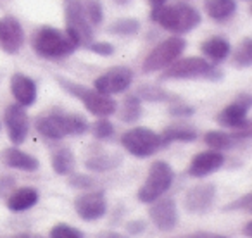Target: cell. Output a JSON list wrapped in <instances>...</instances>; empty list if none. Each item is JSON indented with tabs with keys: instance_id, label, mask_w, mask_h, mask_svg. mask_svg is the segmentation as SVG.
Masks as SVG:
<instances>
[{
	"instance_id": "obj_46",
	"label": "cell",
	"mask_w": 252,
	"mask_h": 238,
	"mask_svg": "<svg viewBox=\"0 0 252 238\" xmlns=\"http://www.w3.org/2000/svg\"><path fill=\"white\" fill-rule=\"evenodd\" d=\"M182 238H195L193 235H187V237H182Z\"/></svg>"
},
{
	"instance_id": "obj_41",
	"label": "cell",
	"mask_w": 252,
	"mask_h": 238,
	"mask_svg": "<svg viewBox=\"0 0 252 238\" xmlns=\"http://www.w3.org/2000/svg\"><path fill=\"white\" fill-rule=\"evenodd\" d=\"M195 238H230V237H224V235H218V233H207V231H197L193 233Z\"/></svg>"
},
{
	"instance_id": "obj_20",
	"label": "cell",
	"mask_w": 252,
	"mask_h": 238,
	"mask_svg": "<svg viewBox=\"0 0 252 238\" xmlns=\"http://www.w3.org/2000/svg\"><path fill=\"white\" fill-rule=\"evenodd\" d=\"M40 195L35 188L32 186H23V188H16L11 195L7 197V207L14 212H21V210H28L33 206H36Z\"/></svg>"
},
{
	"instance_id": "obj_29",
	"label": "cell",
	"mask_w": 252,
	"mask_h": 238,
	"mask_svg": "<svg viewBox=\"0 0 252 238\" xmlns=\"http://www.w3.org/2000/svg\"><path fill=\"white\" fill-rule=\"evenodd\" d=\"M109 33H114L118 36H133L140 31V21L135 18H123L114 21L107 28Z\"/></svg>"
},
{
	"instance_id": "obj_38",
	"label": "cell",
	"mask_w": 252,
	"mask_h": 238,
	"mask_svg": "<svg viewBox=\"0 0 252 238\" xmlns=\"http://www.w3.org/2000/svg\"><path fill=\"white\" fill-rule=\"evenodd\" d=\"M193 112H195V109L185 104H175L168 109V114L175 116V118H190V116H193Z\"/></svg>"
},
{
	"instance_id": "obj_25",
	"label": "cell",
	"mask_w": 252,
	"mask_h": 238,
	"mask_svg": "<svg viewBox=\"0 0 252 238\" xmlns=\"http://www.w3.org/2000/svg\"><path fill=\"white\" fill-rule=\"evenodd\" d=\"M121 161H123L121 155L118 154H98L94 155V157L85 159V168L95 173H104L118 168L121 164Z\"/></svg>"
},
{
	"instance_id": "obj_37",
	"label": "cell",
	"mask_w": 252,
	"mask_h": 238,
	"mask_svg": "<svg viewBox=\"0 0 252 238\" xmlns=\"http://www.w3.org/2000/svg\"><path fill=\"white\" fill-rule=\"evenodd\" d=\"M14 190H16V179L12 178V176H9V175L0 176V197L7 199Z\"/></svg>"
},
{
	"instance_id": "obj_31",
	"label": "cell",
	"mask_w": 252,
	"mask_h": 238,
	"mask_svg": "<svg viewBox=\"0 0 252 238\" xmlns=\"http://www.w3.org/2000/svg\"><path fill=\"white\" fill-rule=\"evenodd\" d=\"M233 64L237 67H249L252 64V40L245 38L244 42L238 45L237 52L233 57Z\"/></svg>"
},
{
	"instance_id": "obj_47",
	"label": "cell",
	"mask_w": 252,
	"mask_h": 238,
	"mask_svg": "<svg viewBox=\"0 0 252 238\" xmlns=\"http://www.w3.org/2000/svg\"><path fill=\"white\" fill-rule=\"evenodd\" d=\"M0 130H2V123H0Z\"/></svg>"
},
{
	"instance_id": "obj_14",
	"label": "cell",
	"mask_w": 252,
	"mask_h": 238,
	"mask_svg": "<svg viewBox=\"0 0 252 238\" xmlns=\"http://www.w3.org/2000/svg\"><path fill=\"white\" fill-rule=\"evenodd\" d=\"M25 43V30L14 16H4L0 19V49L5 54H18Z\"/></svg>"
},
{
	"instance_id": "obj_28",
	"label": "cell",
	"mask_w": 252,
	"mask_h": 238,
	"mask_svg": "<svg viewBox=\"0 0 252 238\" xmlns=\"http://www.w3.org/2000/svg\"><path fill=\"white\" fill-rule=\"evenodd\" d=\"M142 116V100L137 95H128L119 109V119L123 123H137Z\"/></svg>"
},
{
	"instance_id": "obj_42",
	"label": "cell",
	"mask_w": 252,
	"mask_h": 238,
	"mask_svg": "<svg viewBox=\"0 0 252 238\" xmlns=\"http://www.w3.org/2000/svg\"><path fill=\"white\" fill-rule=\"evenodd\" d=\"M244 233H245V237L252 238V221H249V223L245 224V230H244Z\"/></svg>"
},
{
	"instance_id": "obj_19",
	"label": "cell",
	"mask_w": 252,
	"mask_h": 238,
	"mask_svg": "<svg viewBox=\"0 0 252 238\" xmlns=\"http://www.w3.org/2000/svg\"><path fill=\"white\" fill-rule=\"evenodd\" d=\"M0 159L5 166L12 169H19V171H36L40 168V162L32 154H26L18 147H7L2 150Z\"/></svg>"
},
{
	"instance_id": "obj_39",
	"label": "cell",
	"mask_w": 252,
	"mask_h": 238,
	"mask_svg": "<svg viewBox=\"0 0 252 238\" xmlns=\"http://www.w3.org/2000/svg\"><path fill=\"white\" fill-rule=\"evenodd\" d=\"M126 231L128 235H140L145 231V221L142 219H135V221H130V223L126 224Z\"/></svg>"
},
{
	"instance_id": "obj_10",
	"label": "cell",
	"mask_w": 252,
	"mask_h": 238,
	"mask_svg": "<svg viewBox=\"0 0 252 238\" xmlns=\"http://www.w3.org/2000/svg\"><path fill=\"white\" fill-rule=\"evenodd\" d=\"M131 83H133V71L126 66H116L112 69H109L107 73L100 74L94 81V88L98 93L111 97V95L128 90Z\"/></svg>"
},
{
	"instance_id": "obj_18",
	"label": "cell",
	"mask_w": 252,
	"mask_h": 238,
	"mask_svg": "<svg viewBox=\"0 0 252 238\" xmlns=\"http://www.w3.org/2000/svg\"><path fill=\"white\" fill-rule=\"evenodd\" d=\"M11 91L16 102L23 107H30L36 102V83L23 73H14L11 78Z\"/></svg>"
},
{
	"instance_id": "obj_36",
	"label": "cell",
	"mask_w": 252,
	"mask_h": 238,
	"mask_svg": "<svg viewBox=\"0 0 252 238\" xmlns=\"http://www.w3.org/2000/svg\"><path fill=\"white\" fill-rule=\"evenodd\" d=\"M87 49L90 50V52L97 54V56H102V57H109L114 54V45L109 42H92Z\"/></svg>"
},
{
	"instance_id": "obj_8",
	"label": "cell",
	"mask_w": 252,
	"mask_h": 238,
	"mask_svg": "<svg viewBox=\"0 0 252 238\" xmlns=\"http://www.w3.org/2000/svg\"><path fill=\"white\" fill-rule=\"evenodd\" d=\"M121 145L135 157H151L162 149L161 137L151 128L138 126L123 133Z\"/></svg>"
},
{
	"instance_id": "obj_12",
	"label": "cell",
	"mask_w": 252,
	"mask_h": 238,
	"mask_svg": "<svg viewBox=\"0 0 252 238\" xmlns=\"http://www.w3.org/2000/svg\"><path fill=\"white\" fill-rule=\"evenodd\" d=\"M4 123L7 128L9 140L14 145H21L26 140L30 131V116L26 109L19 104H12L5 109Z\"/></svg>"
},
{
	"instance_id": "obj_32",
	"label": "cell",
	"mask_w": 252,
	"mask_h": 238,
	"mask_svg": "<svg viewBox=\"0 0 252 238\" xmlns=\"http://www.w3.org/2000/svg\"><path fill=\"white\" fill-rule=\"evenodd\" d=\"M92 133L97 140H109L114 135V124L105 118H98L92 126Z\"/></svg>"
},
{
	"instance_id": "obj_6",
	"label": "cell",
	"mask_w": 252,
	"mask_h": 238,
	"mask_svg": "<svg viewBox=\"0 0 252 238\" xmlns=\"http://www.w3.org/2000/svg\"><path fill=\"white\" fill-rule=\"evenodd\" d=\"M190 78H206L218 81L223 78V73L204 57H185L169 64L161 74V80H190Z\"/></svg>"
},
{
	"instance_id": "obj_30",
	"label": "cell",
	"mask_w": 252,
	"mask_h": 238,
	"mask_svg": "<svg viewBox=\"0 0 252 238\" xmlns=\"http://www.w3.org/2000/svg\"><path fill=\"white\" fill-rule=\"evenodd\" d=\"M81 4H83L85 14L92 26H97L104 21V7H102L100 0H83Z\"/></svg>"
},
{
	"instance_id": "obj_16",
	"label": "cell",
	"mask_w": 252,
	"mask_h": 238,
	"mask_svg": "<svg viewBox=\"0 0 252 238\" xmlns=\"http://www.w3.org/2000/svg\"><path fill=\"white\" fill-rule=\"evenodd\" d=\"M151 209H149V216H151L152 223L156 228L161 231H171L178 224V207L173 199H161L151 202Z\"/></svg>"
},
{
	"instance_id": "obj_13",
	"label": "cell",
	"mask_w": 252,
	"mask_h": 238,
	"mask_svg": "<svg viewBox=\"0 0 252 238\" xmlns=\"http://www.w3.org/2000/svg\"><path fill=\"white\" fill-rule=\"evenodd\" d=\"M252 105V98L249 93H242L237 97V100L231 102L230 105L223 109L220 114L216 116V121L221 124L223 128H237L244 126V124L249 123V111H251Z\"/></svg>"
},
{
	"instance_id": "obj_2",
	"label": "cell",
	"mask_w": 252,
	"mask_h": 238,
	"mask_svg": "<svg viewBox=\"0 0 252 238\" xmlns=\"http://www.w3.org/2000/svg\"><path fill=\"white\" fill-rule=\"evenodd\" d=\"M151 19L168 31L176 33V35L192 31L202 21L200 12L195 7L183 4V2H176L173 5H154L151 12Z\"/></svg>"
},
{
	"instance_id": "obj_15",
	"label": "cell",
	"mask_w": 252,
	"mask_h": 238,
	"mask_svg": "<svg viewBox=\"0 0 252 238\" xmlns=\"http://www.w3.org/2000/svg\"><path fill=\"white\" fill-rule=\"evenodd\" d=\"M74 210L83 221H97L107 210L104 192H87L74 199Z\"/></svg>"
},
{
	"instance_id": "obj_1",
	"label": "cell",
	"mask_w": 252,
	"mask_h": 238,
	"mask_svg": "<svg viewBox=\"0 0 252 238\" xmlns=\"http://www.w3.org/2000/svg\"><path fill=\"white\" fill-rule=\"evenodd\" d=\"M35 128L42 137L49 140H61L64 137H78L88 131L87 119L76 112H64V111H50L47 114L36 118Z\"/></svg>"
},
{
	"instance_id": "obj_35",
	"label": "cell",
	"mask_w": 252,
	"mask_h": 238,
	"mask_svg": "<svg viewBox=\"0 0 252 238\" xmlns=\"http://www.w3.org/2000/svg\"><path fill=\"white\" fill-rule=\"evenodd\" d=\"M224 210H247V212H251L252 210V193H245L244 197H240V199L233 200L231 204H228V206L223 207Z\"/></svg>"
},
{
	"instance_id": "obj_24",
	"label": "cell",
	"mask_w": 252,
	"mask_h": 238,
	"mask_svg": "<svg viewBox=\"0 0 252 238\" xmlns=\"http://www.w3.org/2000/svg\"><path fill=\"white\" fill-rule=\"evenodd\" d=\"M73 168H74V154L71 152V149L59 147L52 152V169L56 175L61 176L71 175Z\"/></svg>"
},
{
	"instance_id": "obj_3",
	"label": "cell",
	"mask_w": 252,
	"mask_h": 238,
	"mask_svg": "<svg viewBox=\"0 0 252 238\" xmlns=\"http://www.w3.org/2000/svg\"><path fill=\"white\" fill-rule=\"evenodd\" d=\"M56 80L67 93L83 102V105L87 107V111L90 112V114L97 116V118H107V116L116 112L118 105H116L114 98H111L109 95L98 93L95 88L92 90V88L85 87V85L74 83V81L67 80V78H63V76H56Z\"/></svg>"
},
{
	"instance_id": "obj_26",
	"label": "cell",
	"mask_w": 252,
	"mask_h": 238,
	"mask_svg": "<svg viewBox=\"0 0 252 238\" xmlns=\"http://www.w3.org/2000/svg\"><path fill=\"white\" fill-rule=\"evenodd\" d=\"M204 142H206V145L209 149H213V150H230V149H233L235 145L240 144V140H237V138L233 137L231 133H224V131H207L206 135H204Z\"/></svg>"
},
{
	"instance_id": "obj_5",
	"label": "cell",
	"mask_w": 252,
	"mask_h": 238,
	"mask_svg": "<svg viewBox=\"0 0 252 238\" xmlns=\"http://www.w3.org/2000/svg\"><path fill=\"white\" fill-rule=\"evenodd\" d=\"M66 35L76 49L88 47L94 42V26L88 23L81 0H64Z\"/></svg>"
},
{
	"instance_id": "obj_40",
	"label": "cell",
	"mask_w": 252,
	"mask_h": 238,
	"mask_svg": "<svg viewBox=\"0 0 252 238\" xmlns=\"http://www.w3.org/2000/svg\"><path fill=\"white\" fill-rule=\"evenodd\" d=\"M95 238H128L126 235L118 233V231H100L95 235Z\"/></svg>"
},
{
	"instance_id": "obj_4",
	"label": "cell",
	"mask_w": 252,
	"mask_h": 238,
	"mask_svg": "<svg viewBox=\"0 0 252 238\" xmlns=\"http://www.w3.org/2000/svg\"><path fill=\"white\" fill-rule=\"evenodd\" d=\"M33 49L40 57L45 59H63L76 50L66 31H61L52 26H43L33 38Z\"/></svg>"
},
{
	"instance_id": "obj_44",
	"label": "cell",
	"mask_w": 252,
	"mask_h": 238,
	"mask_svg": "<svg viewBox=\"0 0 252 238\" xmlns=\"http://www.w3.org/2000/svg\"><path fill=\"white\" fill-rule=\"evenodd\" d=\"M112 2H114V4H118V5H125V4H128L130 0H112Z\"/></svg>"
},
{
	"instance_id": "obj_11",
	"label": "cell",
	"mask_w": 252,
	"mask_h": 238,
	"mask_svg": "<svg viewBox=\"0 0 252 238\" xmlns=\"http://www.w3.org/2000/svg\"><path fill=\"white\" fill-rule=\"evenodd\" d=\"M216 199V186L213 183L195 185L183 197V207L190 214H206L211 210Z\"/></svg>"
},
{
	"instance_id": "obj_33",
	"label": "cell",
	"mask_w": 252,
	"mask_h": 238,
	"mask_svg": "<svg viewBox=\"0 0 252 238\" xmlns=\"http://www.w3.org/2000/svg\"><path fill=\"white\" fill-rule=\"evenodd\" d=\"M50 238H85V235L69 224L59 223L50 230Z\"/></svg>"
},
{
	"instance_id": "obj_7",
	"label": "cell",
	"mask_w": 252,
	"mask_h": 238,
	"mask_svg": "<svg viewBox=\"0 0 252 238\" xmlns=\"http://www.w3.org/2000/svg\"><path fill=\"white\" fill-rule=\"evenodd\" d=\"M173 179H175V173H173V168L168 162H152L147 179H145V183L140 186V190L137 193L138 200L144 204H151L154 200H158L159 197H162L169 190V186L173 185Z\"/></svg>"
},
{
	"instance_id": "obj_21",
	"label": "cell",
	"mask_w": 252,
	"mask_h": 238,
	"mask_svg": "<svg viewBox=\"0 0 252 238\" xmlns=\"http://www.w3.org/2000/svg\"><path fill=\"white\" fill-rule=\"evenodd\" d=\"M200 50L206 57H209L214 62H221L224 60L231 52V45L226 38L223 36H211L200 45Z\"/></svg>"
},
{
	"instance_id": "obj_23",
	"label": "cell",
	"mask_w": 252,
	"mask_h": 238,
	"mask_svg": "<svg viewBox=\"0 0 252 238\" xmlns=\"http://www.w3.org/2000/svg\"><path fill=\"white\" fill-rule=\"evenodd\" d=\"M204 9L211 19L224 21L237 11V2L235 0H204Z\"/></svg>"
},
{
	"instance_id": "obj_45",
	"label": "cell",
	"mask_w": 252,
	"mask_h": 238,
	"mask_svg": "<svg viewBox=\"0 0 252 238\" xmlns=\"http://www.w3.org/2000/svg\"><path fill=\"white\" fill-rule=\"evenodd\" d=\"M12 238H30V235H26V233H21V235H16V237H12Z\"/></svg>"
},
{
	"instance_id": "obj_22",
	"label": "cell",
	"mask_w": 252,
	"mask_h": 238,
	"mask_svg": "<svg viewBox=\"0 0 252 238\" xmlns=\"http://www.w3.org/2000/svg\"><path fill=\"white\" fill-rule=\"evenodd\" d=\"M161 145L162 149L168 147L173 142H193L197 140V131L192 126H187V124H173L168 126L161 135Z\"/></svg>"
},
{
	"instance_id": "obj_34",
	"label": "cell",
	"mask_w": 252,
	"mask_h": 238,
	"mask_svg": "<svg viewBox=\"0 0 252 238\" xmlns=\"http://www.w3.org/2000/svg\"><path fill=\"white\" fill-rule=\"evenodd\" d=\"M67 185L78 190H92L94 186H97V181H95L92 176L76 173V175H71L69 178H67Z\"/></svg>"
},
{
	"instance_id": "obj_17",
	"label": "cell",
	"mask_w": 252,
	"mask_h": 238,
	"mask_svg": "<svg viewBox=\"0 0 252 238\" xmlns=\"http://www.w3.org/2000/svg\"><path fill=\"white\" fill-rule=\"evenodd\" d=\"M224 164V155L218 150H206L200 154L193 155L189 166V175L192 178H204V176L211 175V173L218 171L221 166Z\"/></svg>"
},
{
	"instance_id": "obj_43",
	"label": "cell",
	"mask_w": 252,
	"mask_h": 238,
	"mask_svg": "<svg viewBox=\"0 0 252 238\" xmlns=\"http://www.w3.org/2000/svg\"><path fill=\"white\" fill-rule=\"evenodd\" d=\"M149 2H151L152 7H154V5H162L166 2V0H149Z\"/></svg>"
},
{
	"instance_id": "obj_9",
	"label": "cell",
	"mask_w": 252,
	"mask_h": 238,
	"mask_svg": "<svg viewBox=\"0 0 252 238\" xmlns=\"http://www.w3.org/2000/svg\"><path fill=\"white\" fill-rule=\"evenodd\" d=\"M187 47V42L180 36H171L161 42L158 47L149 52V56L144 60V73H156V71L166 69L169 64L178 60V57L183 54Z\"/></svg>"
},
{
	"instance_id": "obj_27",
	"label": "cell",
	"mask_w": 252,
	"mask_h": 238,
	"mask_svg": "<svg viewBox=\"0 0 252 238\" xmlns=\"http://www.w3.org/2000/svg\"><path fill=\"white\" fill-rule=\"evenodd\" d=\"M137 97L145 102H176L178 100L176 95L169 93L164 88H159V87H156V85H142V87H138Z\"/></svg>"
}]
</instances>
